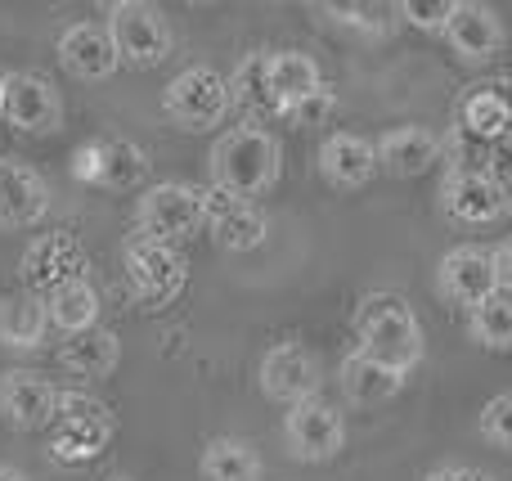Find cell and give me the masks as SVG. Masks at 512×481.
Returning <instances> with one entry per match:
<instances>
[{"mask_svg": "<svg viewBox=\"0 0 512 481\" xmlns=\"http://www.w3.org/2000/svg\"><path fill=\"white\" fill-rule=\"evenodd\" d=\"M459 0H400L396 14H405L409 27H423V32H445L454 18Z\"/></svg>", "mask_w": 512, "mask_h": 481, "instance_id": "cell-32", "label": "cell"}, {"mask_svg": "<svg viewBox=\"0 0 512 481\" xmlns=\"http://www.w3.org/2000/svg\"><path fill=\"white\" fill-rule=\"evenodd\" d=\"M90 419H113L108 405L95 392L81 387H59V405H54V423H90Z\"/></svg>", "mask_w": 512, "mask_h": 481, "instance_id": "cell-30", "label": "cell"}, {"mask_svg": "<svg viewBox=\"0 0 512 481\" xmlns=\"http://www.w3.org/2000/svg\"><path fill=\"white\" fill-rule=\"evenodd\" d=\"M283 441H288L292 459H301V464H324V459H333L337 450L346 446V419L337 405L310 396V401L288 410V419H283Z\"/></svg>", "mask_w": 512, "mask_h": 481, "instance_id": "cell-6", "label": "cell"}, {"mask_svg": "<svg viewBox=\"0 0 512 481\" xmlns=\"http://www.w3.org/2000/svg\"><path fill=\"white\" fill-rule=\"evenodd\" d=\"M50 212V185L27 162H0V230H32Z\"/></svg>", "mask_w": 512, "mask_h": 481, "instance_id": "cell-14", "label": "cell"}, {"mask_svg": "<svg viewBox=\"0 0 512 481\" xmlns=\"http://www.w3.org/2000/svg\"><path fill=\"white\" fill-rule=\"evenodd\" d=\"M445 212L463 225H490L504 216L508 207V185L490 171H450L445 176Z\"/></svg>", "mask_w": 512, "mask_h": 481, "instance_id": "cell-11", "label": "cell"}, {"mask_svg": "<svg viewBox=\"0 0 512 481\" xmlns=\"http://www.w3.org/2000/svg\"><path fill=\"white\" fill-rule=\"evenodd\" d=\"M472 338L490 351H512V297H490L468 320Z\"/></svg>", "mask_w": 512, "mask_h": 481, "instance_id": "cell-29", "label": "cell"}, {"mask_svg": "<svg viewBox=\"0 0 512 481\" xmlns=\"http://www.w3.org/2000/svg\"><path fill=\"white\" fill-rule=\"evenodd\" d=\"M59 365L72 369L81 378H108L117 365H122V342H117L113 329H86V333H72L68 342L59 347Z\"/></svg>", "mask_w": 512, "mask_h": 481, "instance_id": "cell-20", "label": "cell"}, {"mask_svg": "<svg viewBox=\"0 0 512 481\" xmlns=\"http://www.w3.org/2000/svg\"><path fill=\"white\" fill-rule=\"evenodd\" d=\"M81 261H86V252H81V243L72 239V234H41V239L27 243L23 252V279L36 288V293L50 297L59 284H68V279H81Z\"/></svg>", "mask_w": 512, "mask_h": 481, "instance_id": "cell-16", "label": "cell"}, {"mask_svg": "<svg viewBox=\"0 0 512 481\" xmlns=\"http://www.w3.org/2000/svg\"><path fill=\"white\" fill-rule=\"evenodd\" d=\"M86 158L95 162V167H90V176H95V180H104V185H117V189L135 185V180H140L144 171H149V162H144V153L135 149V144H126V140L99 144V149H86Z\"/></svg>", "mask_w": 512, "mask_h": 481, "instance_id": "cell-28", "label": "cell"}, {"mask_svg": "<svg viewBox=\"0 0 512 481\" xmlns=\"http://www.w3.org/2000/svg\"><path fill=\"white\" fill-rule=\"evenodd\" d=\"M5 117L23 135H50L63 126V99L36 72H14L5 81Z\"/></svg>", "mask_w": 512, "mask_h": 481, "instance_id": "cell-10", "label": "cell"}, {"mask_svg": "<svg viewBox=\"0 0 512 481\" xmlns=\"http://www.w3.org/2000/svg\"><path fill=\"white\" fill-rule=\"evenodd\" d=\"M508 203H512V185H508Z\"/></svg>", "mask_w": 512, "mask_h": 481, "instance_id": "cell-40", "label": "cell"}, {"mask_svg": "<svg viewBox=\"0 0 512 481\" xmlns=\"http://www.w3.org/2000/svg\"><path fill=\"white\" fill-rule=\"evenodd\" d=\"M54 405H59V387L45 374H32V369L0 374V414L18 432H36L45 423H54Z\"/></svg>", "mask_w": 512, "mask_h": 481, "instance_id": "cell-12", "label": "cell"}, {"mask_svg": "<svg viewBox=\"0 0 512 481\" xmlns=\"http://www.w3.org/2000/svg\"><path fill=\"white\" fill-rule=\"evenodd\" d=\"M328 14H337V23H351V27H360V32L378 36V32H387L391 9L387 5H328Z\"/></svg>", "mask_w": 512, "mask_h": 481, "instance_id": "cell-34", "label": "cell"}, {"mask_svg": "<svg viewBox=\"0 0 512 481\" xmlns=\"http://www.w3.org/2000/svg\"><path fill=\"white\" fill-rule=\"evenodd\" d=\"M477 428L495 450H512V392L490 396L481 419H477Z\"/></svg>", "mask_w": 512, "mask_h": 481, "instance_id": "cell-31", "label": "cell"}, {"mask_svg": "<svg viewBox=\"0 0 512 481\" xmlns=\"http://www.w3.org/2000/svg\"><path fill=\"white\" fill-rule=\"evenodd\" d=\"M400 387H405V374H396V369L369 360L364 351H355V356L342 360V392H346V401L382 405V401H391Z\"/></svg>", "mask_w": 512, "mask_h": 481, "instance_id": "cell-23", "label": "cell"}, {"mask_svg": "<svg viewBox=\"0 0 512 481\" xmlns=\"http://www.w3.org/2000/svg\"><path fill=\"white\" fill-rule=\"evenodd\" d=\"M427 481H490L486 473H477V468H463V464H454V468H436Z\"/></svg>", "mask_w": 512, "mask_h": 481, "instance_id": "cell-36", "label": "cell"}, {"mask_svg": "<svg viewBox=\"0 0 512 481\" xmlns=\"http://www.w3.org/2000/svg\"><path fill=\"white\" fill-rule=\"evenodd\" d=\"M207 167H212V189H225V194L234 198H252L265 194V189L279 185V171H283V149L279 140H274L265 126H234V131H225L221 140L212 144V158H207Z\"/></svg>", "mask_w": 512, "mask_h": 481, "instance_id": "cell-1", "label": "cell"}, {"mask_svg": "<svg viewBox=\"0 0 512 481\" xmlns=\"http://www.w3.org/2000/svg\"><path fill=\"white\" fill-rule=\"evenodd\" d=\"M270 50H252L239 68L230 72V95L239 108H248L252 117H283V104L274 95V77H270Z\"/></svg>", "mask_w": 512, "mask_h": 481, "instance_id": "cell-21", "label": "cell"}, {"mask_svg": "<svg viewBox=\"0 0 512 481\" xmlns=\"http://www.w3.org/2000/svg\"><path fill=\"white\" fill-rule=\"evenodd\" d=\"M108 481H131V477H108Z\"/></svg>", "mask_w": 512, "mask_h": 481, "instance_id": "cell-39", "label": "cell"}, {"mask_svg": "<svg viewBox=\"0 0 512 481\" xmlns=\"http://www.w3.org/2000/svg\"><path fill=\"white\" fill-rule=\"evenodd\" d=\"M113 441V419H90V423H54L50 437V459L54 464L81 468L90 459H99Z\"/></svg>", "mask_w": 512, "mask_h": 481, "instance_id": "cell-24", "label": "cell"}, {"mask_svg": "<svg viewBox=\"0 0 512 481\" xmlns=\"http://www.w3.org/2000/svg\"><path fill=\"white\" fill-rule=\"evenodd\" d=\"M436 288H441V297L445 302H454V306H468V311L486 306L490 297H499L495 252L477 248V243L445 252L441 266H436Z\"/></svg>", "mask_w": 512, "mask_h": 481, "instance_id": "cell-8", "label": "cell"}, {"mask_svg": "<svg viewBox=\"0 0 512 481\" xmlns=\"http://www.w3.org/2000/svg\"><path fill=\"white\" fill-rule=\"evenodd\" d=\"M441 149H445L441 135H432L427 126H396V131H387L378 140V162L391 176L414 180V176H423L432 162H441Z\"/></svg>", "mask_w": 512, "mask_h": 481, "instance_id": "cell-19", "label": "cell"}, {"mask_svg": "<svg viewBox=\"0 0 512 481\" xmlns=\"http://www.w3.org/2000/svg\"><path fill=\"white\" fill-rule=\"evenodd\" d=\"M5 81L9 77H0V117H5Z\"/></svg>", "mask_w": 512, "mask_h": 481, "instance_id": "cell-38", "label": "cell"}, {"mask_svg": "<svg viewBox=\"0 0 512 481\" xmlns=\"http://www.w3.org/2000/svg\"><path fill=\"white\" fill-rule=\"evenodd\" d=\"M59 59L63 68L72 72V77L81 81H108L117 68H122V59H117L113 50V36H108L104 23H68L59 36Z\"/></svg>", "mask_w": 512, "mask_h": 481, "instance_id": "cell-15", "label": "cell"}, {"mask_svg": "<svg viewBox=\"0 0 512 481\" xmlns=\"http://www.w3.org/2000/svg\"><path fill=\"white\" fill-rule=\"evenodd\" d=\"M495 284H499V297H512V239L495 248Z\"/></svg>", "mask_w": 512, "mask_h": 481, "instance_id": "cell-35", "label": "cell"}, {"mask_svg": "<svg viewBox=\"0 0 512 481\" xmlns=\"http://www.w3.org/2000/svg\"><path fill=\"white\" fill-rule=\"evenodd\" d=\"M207 481H261V455L239 437H216L203 446Z\"/></svg>", "mask_w": 512, "mask_h": 481, "instance_id": "cell-26", "label": "cell"}, {"mask_svg": "<svg viewBox=\"0 0 512 481\" xmlns=\"http://www.w3.org/2000/svg\"><path fill=\"white\" fill-rule=\"evenodd\" d=\"M261 392L279 405H301L319 392V360L301 342H279L261 360Z\"/></svg>", "mask_w": 512, "mask_h": 481, "instance_id": "cell-9", "label": "cell"}, {"mask_svg": "<svg viewBox=\"0 0 512 481\" xmlns=\"http://www.w3.org/2000/svg\"><path fill=\"white\" fill-rule=\"evenodd\" d=\"M333 108H337L333 86H319L315 95H306V99H297V104L283 108V117H288L292 126H319V122H328V113H333Z\"/></svg>", "mask_w": 512, "mask_h": 481, "instance_id": "cell-33", "label": "cell"}, {"mask_svg": "<svg viewBox=\"0 0 512 481\" xmlns=\"http://www.w3.org/2000/svg\"><path fill=\"white\" fill-rule=\"evenodd\" d=\"M45 329H50V311L36 293H9L0 297V347L32 351L41 347Z\"/></svg>", "mask_w": 512, "mask_h": 481, "instance_id": "cell-22", "label": "cell"}, {"mask_svg": "<svg viewBox=\"0 0 512 481\" xmlns=\"http://www.w3.org/2000/svg\"><path fill=\"white\" fill-rule=\"evenodd\" d=\"M445 41L454 45L463 63H486L504 50V18L481 0H459L450 27H445Z\"/></svg>", "mask_w": 512, "mask_h": 481, "instance_id": "cell-17", "label": "cell"}, {"mask_svg": "<svg viewBox=\"0 0 512 481\" xmlns=\"http://www.w3.org/2000/svg\"><path fill=\"white\" fill-rule=\"evenodd\" d=\"M0 481H27L18 468H9V464H0Z\"/></svg>", "mask_w": 512, "mask_h": 481, "instance_id": "cell-37", "label": "cell"}, {"mask_svg": "<svg viewBox=\"0 0 512 481\" xmlns=\"http://www.w3.org/2000/svg\"><path fill=\"white\" fill-rule=\"evenodd\" d=\"M355 338L369 360L409 374V369L423 360V324H418L414 306L400 293H369L355 306Z\"/></svg>", "mask_w": 512, "mask_h": 481, "instance_id": "cell-2", "label": "cell"}, {"mask_svg": "<svg viewBox=\"0 0 512 481\" xmlns=\"http://www.w3.org/2000/svg\"><path fill=\"white\" fill-rule=\"evenodd\" d=\"M135 225H140L144 239L158 243H180L189 234H198L207 225L203 216V194L180 180H167V185L144 189L140 207H135Z\"/></svg>", "mask_w": 512, "mask_h": 481, "instance_id": "cell-5", "label": "cell"}, {"mask_svg": "<svg viewBox=\"0 0 512 481\" xmlns=\"http://www.w3.org/2000/svg\"><path fill=\"white\" fill-rule=\"evenodd\" d=\"M270 77H274V95H279V104H297V99L315 95L319 86H324V77H319V63L310 59V54L301 50H279L270 59Z\"/></svg>", "mask_w": 512, "mask_h": 481, "instance_id": "cell-27", "label": "cell"}, {"mask_svg": "<svg viewBox=\"0 0 512 481\" xmlns=\"http://www.w3.org/2000/svg\"><path fill=\"white\" fill-rule=\"evenodd\" d=\"M378 144H369L355 131H333L319 144V171L333 189H364L378 176Z\"/></svg>", "mask_w": 512, "mask_h": 481, "instance_id": "cell-18", "label": "cell"}, {"mask_svg": "<svg viewBox=\"0 0 512 481\" xmlns=\"http://www.w3.org/2000/svg\"><path fill=\"white\" fill-rule=\"evenodd\" d=\"M104 27L113 36V50L122 63H131V68H158V63H167L171 27L158 5H149V0H117L108 9Z\"/></svg>", "mask_w": 512, "mask_h": 481, "instance_id": "cell-4", "label": "cell"}, {"mask_svg": "<svg viewBox=\"0 0 512 481\" xmlns=\"http://www.w3.org/2000/svg\"><path fill=\"white\" fill-rule=\"evenodd\" d=\"M45 311H50L54 329H63L72 338V333H86L99 324V293L86 279H68V284H59L45 297Z\"/></svg>", "mask_w": 512, "mask_h": 481, "instance_id": "cell-25", "label": "cell"}, {"mask_svg": "<svg viewBox=\"0 0 512 481\" xmlns=\"http://www.w3.org/2000/svg\"><path fill=\"white\" fill-rule=\"evenodd\" d=\"M162 108L176 126L185 131H212L230 117L234 95H230V77H221L216 68H185L167 90H162Z\"/></svg>", "mask_w": 512, "mask_h": 481, "instance_id": "cell-3", "label": "cell"}, {"mask_svg": "<svg viewBox=\"0 0 512 481\" xmlns=\"http://www.w3.org/2000/svg\"><path fill=\"white\" fill-rule=\"evenodd\" d=\"M126 275H131L140 302H171L185 288V257L176 243H158L135 234L126 243Z\"/></svg>", "mask_w": 512, "mask_h": 481, "instance_id": "cell-7", "label": "cell"}, {"mask_svg": "<svg viewBox=\"0 0 512 481\" xmlns=\"http://www.w3.org/2000/svg\"><path fill=\"white\" fill-rule=\"evenodd\" d=\"M203 216L212 239L225 252H252L265 243V216L256 212L248 198H234L225 189H207L203 194Z\"/></svg>", "mask_w": 512, "mask_h": 481, "instance_id": "cell-13", "label": "cell"}]
</instances>
